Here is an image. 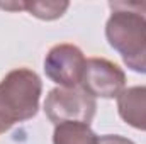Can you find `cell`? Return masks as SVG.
<instances>
[{"label": "cell", "mask_w": 146, "mask_h": 144, "mask_svg": "<svg viewBox=\"0 0 146 144\" xmlns=\"http://www.w3.org/2000/svg\"><path fill=\"white\" fill-rule=\"evenodd\" d=\"M117 112L127 126L146 132V85L124 88L117 97Z\"/></svg>", "instance_id": "obj_6"}, {"label": "cell", "mask_w": 146, "mask_h": 144, "mask_svg": "<svg viewBox=\"0 0 146 144\" xmlns=\"http://www.w3.org/2000/svg\"><path fill=\"white\" fill-rule=\"evenodd\" d=\"M70 7V2H19V3H0V9L5 10H27L31 15H34L41 20H54L60 19L66 9Z\"/></svg>", "instance_id": "obj_8"}, {"label": "cell", "mask_w": 146, "mask_h": 144, "mask_svg": "<svg viewBox=\"0 0 146 144\" xmlns=\"http://www.w3.org/2000/svg\"><path fill=\"white\" fill-rule=\"evenodd\" d=\"M126 85V73L115 63L106 58H88L85 63V71L82 80V88L95 97L100 98H117L119 93L124 90Z\"/></svg>", "instance_id": "obj_5"}, {"label": "cell", "mask_w": 146, "mask_h": 144, "mask_svg": "<svg viewBox=\"0 0 146 144\" xmlns=\"http://www.w3.org/2000/svg\"><path fill=\"white\" fill-rule=\"evenodd\" d=\"M42 81L29 68H15L0 81V134L17 122L33 119L39 110Z\"/></svg>", "instance_id": "obj_2"}, {"label": "cell", "mask_w": 146, "mask_h": 144, "mask_svg": "<svg viewBox=\"0 0 146 144\" xmlns=\"http://www.w3.org/2000/svg\"><path fill=\"white\" fill-rule=\"evenodd\" d=\"M44 112L54 126L63 122H82L90 126L97 112V102L82 87H58L49 90L44 100Z\"/></svg>", "instance_id": "obj_3"}, {"label": "cell", "mask_w": 146, "mask_h": 144, "mask_svg": "<svg viewBox=\"0 0 146 144\" xmlns=\"http://www.w3.org/2000/svg\"><path fill=\"white\" fill-rule=\"evenodd\" d=\"M100 144H136V143L127 139V137H124V136L106 134V136H100Z\"/></svg>", "instance_id": "obj_9"}, {"label": "cell", "mask_w": 146, "mask_h": 144, "mask_svg": "<svg viewBox=\"0 0 146 144\" xmlns=\"http://www.w3.org/2000/svg\"><path fill=\"white\" fill-rule=\"evenodd\" d=\"M85 56L75 44H56L44 58L46 76L63 88H75L82 85L85 71Z\"/></svg>", "instance_id": "obj_4"}, {"label": "cell", "mask_w": 146, "mask_h": 144, "mask_svg": "<svg viewBox=\"0 0 146 144\" xmlns=\"http://www.w3.org/2000/svg\"><path fill=\"white\" fill-rule=\"evenodd\" d=\"M53 144H100V136H97L88 124L63 122L54 127Z\"/></svg>", "instance_id": "obj_7"}, {"label": "cell", "mask_w": 146, "mask_h": 144, "mask_svg": "<svg viewBox=\"0 0 146 144\" xmlns=\"http://www.w3.org/2000/svg\"><path fill=\"white\" fill-rule=\"evenodd\" d=\"M106 37L124 65L146 75V2H109Z\"/></svg>", "instance_id": "obj_1"}]
</instances>
